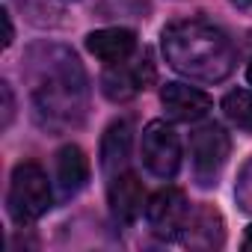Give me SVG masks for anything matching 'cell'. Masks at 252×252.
<instances>
[{"label":"cell","instance_id":"cell-1","mask_svg":"<svg viewBox=\"0 0 252 252\" xmlns=\"http://www.w3.org/2000/svg\"><path fill=\"white\" fill-rule=\"evenodd\" d=\"M24 77L30 83L33 116L51 134L83 125L89 110V80L80 60L60 45H36L27 51Z\"/></svg>","mask_w":252,"mask_h":252},{"label":"cell","instance_id":"cell-2","mask_svg":"<svg viewBox=\"0 0 252 252\" xmlns=\"http://www.w3.org/2000/svg\"><path fill=\"white\" fill-rule=\"evenodd\" d=\"M160 48L166 63L199 83H220L234 71L237 51L231 39L205 18L172 21L160 33Z\"/></svg>","mask_w":252,"mask_h":252},{"label":"cell","instance_id":"cell-3","mask_svg":"<svg viewBox=\"0 0 252 252\" xmlns=\"http://www.w3.org/2000/svg\"><path fill=\"white\" fill-rule=\"evenodd\" d=\"M54 205V190H51V181H48V172L33 163V160H24L12 169V178H9V193H6V208H9V217L18 222V225H30L36 222L39 217H45Z\"/></svg>","mask_w":252,"mask_h":252},{"label":"cell","instance_id":"cell-4","mask_svg":"<svg viewBox=\"0 0 252 252\" xmlns=\"http://www.w3.org/2000/svg\"><path fill=\"white\" fill-rule=\"evenodd\" d=\"M228 152H231V140L225 128L217 122H208L190 134V166H193V178L199 181V187L217 184L220 172L228 163Z\"/></svg>","mask_w":252,"mask_h":252},{"label":"cell","instance_id":"cell-5","mask_svg":"<svg viewBox=\"0 0 252 252\" xmlns=\"http://www.w3.org/2000/svg\"><path fill=\"white\" fill-rule=\"evenodd\" d=\"M143 166L155 175V178H175L181 169V137L172 125L166 122H149L143 131Z\"/></svg>","mask_w":252,"mask_h":252},{"label":"cell","instance_id":"cell-6","mask_svg":"<svg viewBox=\"0 0 252 252\" xmlns=\"http://www.w3.org/2000/svg\"><path fill=\"white\" fill-rule=\"evenodd\" d=\"M187 217H190V205L178 187H163L146 202V222H149L152 234H158L163 240L181 237Z\"/></svg>","mask_w":252,"mask_h":252},{"label":"cell","instance_id":"cell-7","mask_svg":"<svg viewBox=\"0 0 252 252\" xmlns=\"http://www.w3.org/2000/svg\"><path fill=\"white\" fill-rule=\"evenodd\" d=\"M155 77V65L149 57L140 60H125V63H113L107 65V71L101 74V92L110 101H131L134 95H140Z\"/></svg>","mask_w":252,"mask_h":252},{"label":"cell","instance_id":"cell-8","mask_svg":"<svg viewBox=\"0 0 252 252\" xmlns=\"http://www.w3.org/2000/svg\"><path fill=\"white\" fill-rule=\"evenodd\" d=\"M107 202H110V214H113L116 222L131 225L143 214V205H146L140 178L134 172H128V169L113 175L110 184H107Z\"/></svg>","mask_w":252,"mask_h":252},{"label":"cell","instance_id":"cell-9","mask_svg":"<svg viewBox=\"0 0 252 252\" xmlns=\"http://www.w3.org/2000/svg\"><path fill=\"white\" fill-rule=\"evenodd\" d=\"M181 240L190 249H220L225 243V222H222L220 211L211 208V205L190 208V217L184 222Z\"/></svg>","mask_w":252,"mask_h":252},{"label":"cell","instance_id":"cell-10","mask_svg":"<svg viewBox=\"0 0 252 252\" xmlns=\"http://www.w3.org/2000/svg\"><path fill=\"white\" fill-rule=\"evenodd\" d=\"M160 104L175 122H199L211 113V98L190 83H166L160 89Z\"/></svg>","mask_w":252,"mask_h":252},{"label":"cell","instance_id":"cell-11","mask_svg":"<svg viewBox=\"0 0 252 252\" xmlns=\"http://www.w3.org/2000/svg\"><path fill=\"white\" fill-rule=\"evenodd\" d=\"M86 48L101 63L113 65V63L131 60L137 54V36L128 27H104V30H95L86 36Z\"/></svg>","mask_w":252,"mask_h":252},{"label":"cell","instance_id":"cell-12","mask_svg":"<svg viewBox=\"0 0 252 252\" xmlns=\"http://www.w3.org/2000/svg\"><path fill=\"white\" fill-rule=\"evenodd\" d=\"M131 140H134V131H131V122L128 119H116L110 128L104 131V137H101V169H104L107 181L113 175L128 169Z\"/></svg>","mask_w":252,"mask_h":252},{"label":"cell","instance_id":"cell-13","mask_svg":"<svg viewBox=\"0 0 252 252\" xmlns=\"http://www.w3.org/2000/svg\"><path fill=\"white\" fill-rule=\"evenodd\" d=\"M89 181V158L80 146H63L57 152V187L63 199L77 196Z\"/></svg>","mask_w":252,"mask_h":252},{"label":"cell","instance_id":"cell-14","mask_svg":"<svg viewBox=\"0 0 252 252\" xmlns=\"http://www.w3.org/2000/svg\"><path fill=\"white\" fill-rule=\"evenodd\" d=\"M222 113L234 128L252 134V92L249 89H231L222 98Z\"/></svg>","mask_w":252,"mask_h":252},{"label":"cell","instance_id":"cell-15","mask_svg":"<svg viewBox=\"0 0 252 252\" xmlns=\"http://www.w3.org/2000/svg\"><path fill=\"white\" fill-rule=\"evenodd\" d=\"M234 199H237V205H240L246 214H252V158L243 163V169H240V175H237Z\"/></svg>","mask_w":252,"mask_h":252},{"label":"cell","instance_id":"cell-16","mask_svg":"<svg viewBox=\"0 0 252 252\" xmlns=\"http://www.w3.org/2000/svg\"><path fill=\"white\" fill-rule=\"evenodd\" d=\"M0 95H3V128L12 125V113H15V98H12V86L0 83Z\"/></svg>","mask_w":252,"mask_h":252},{"label":"cell","instance_id":"cell-17","mask_svg":"<svg viewBox=\"0 0 252 252\" xmlns=\"http://www.w3.org/2000/svg\"><path fill=\"white\" fill-rule=\"evenodd\" d=\"M0 18H3V48H9V45H12V39H15V30H12V15H9V9H3V12H0Z\"/></svg>","mask_w":252,"mask_h":252},{"label":"cell","instance_id":"cell-18","mask_svg":"<svg viewBox=\"0 0 252 252\" xmlns=\"http://www.w3.org/2000/svg\"><path fill=\"white\" fill-rule=\"evenodd\" d=\"M240 246H243L246 252H252V225L246 228V234H243V243H240Z\"/></svg>","mask_w":252,"mask_h":252},{"label":"cell","instance_id":"cell-19","mask_svg":"<svg viewBox=\"0 0 252 252\" xmlns=\"http://www.w3.org/2000/svg\"><path fill=\"white\" fill-rule=\"evenodd\" d=\"M246 80L252 83V63H249V68H246Z\"/></svg>","mask_w":252,"mask_h":252}]
</instances>
